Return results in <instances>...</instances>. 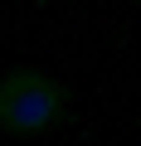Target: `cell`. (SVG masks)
<instances>
[{
	"instance_id": "cell-1",
	"label": "cell",
	"mask_w": 141,
	"mask_h": 146,
	"mask_svg": "<svg viewBox=\"0 0 141 146\" xmlns=\"http://www.w3.org/2000/svg\"><path fill=\"white\" fill-rule=\"evenodd\" d=\"M68 117V88L54 73L24 63L0 78V131L5 136H44Z\"/></svg>"
}]
</instances>
